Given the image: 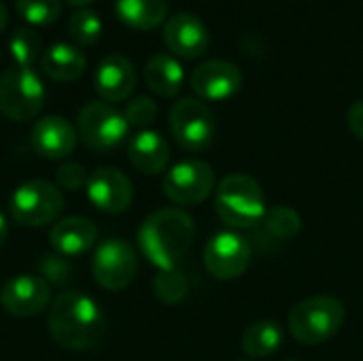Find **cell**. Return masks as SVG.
I'll use <instances>...</instances> for the list:
<instances>
[{
  "label": "cell",
  "instance_id": "obj_20",
  "mask_svg": "<svg viewBox=\"0 0 363 361\" xmlns=\"http://www.w3.org/2000/svg\"><path fill=\"white\" fill-rule=\"evenodd\" d=\"M40 68L43 72L60 83L77 81L85 70V55L77 45L68 43H53L43 55H40Z\"/></svg>",
  "mask_w": 363,
  "mask_h": 361
},
{
  "label": "cell",
  "instance_id": "obj_24",
  "mask_svg": "<svg viewBox=\"0 0 363 361\" xmlns=\"http://www.w3.org/2000/svg\"><path fill=\"white\" fill-rule=\"evenodd\" d=\"M283 328L274 321H255L242 332V351L251 360H264L274 355L283 345Z\"/></svg>",
  "mask_w": 363,
  "mask_h": 361
},
{
  "label": "cell",
  "instance_id": "obj_8",
  "mask_svg": "<svg viewBox=\"0 0 363 361\" xmlns=\"http://www.w3.org/2000/svg\"><path fill=\"white\" fill-rule=\"evenodd\" d=\"M77 130L89 149L111 151L125 140L130 126L123 113L113 109L108 102H89L79 111Z\"/></svg>",
  "mask_w": 363,
  "mask_h": 361
},
{
  "label": "cell",
  "instance_id": "obj_36",
  "mask_svg": "<svg viewBox=\"0 0 363 361\" xmlns=\"http://www.w3.org/2000/svg\"><path fill=\"white\" fill-rule=\"evenodd\" d=\"M0 57H2V51H0Z\"/></svg>",
  "mask_w": 363,
  "mask_h": 361
},
{
  "label": "cell",
  "instance_id": "obj_32",
  "mask_svg": "<svg viewBox=\"0 0 363 361\" xmlns=\"http://www.w3.org/2000/svg\"><path fill=\"white\" fill-rule=\"evenodd\" d=\"M347 123H349V130L363 143V98L351 104L347 113Z\"/></svg>",
  "mask_w": 363,
  "mask_h": 361
},
{
  "label": "cell",
  "instance_id": "obj_30",
  "mask_svg": "<svg viewBox=\"0 0 363 361\" xmlns=\"http://www.w3.org/2000/svg\"><path fill=\"white\" fill-rule=\"evenodd\" d=\"M38 266H40V272L45 274L43 279L47 283L64 287L66 283L72 281V268L68 266V262L62 255H45Z\"/></svg>",
  "mask_w": 363,
  "mask_h": 361
},
{
  "label": "cell",
  "instance_id": "obj_6",
  "mask_svg": "<svg viewBox=\"0 0 363 361\" xmlns=\"http://www.w3.org/2000/svg\"><path fill=\"white\" fill-rule=\"evenodd\" d=\"M64 209V196L57 185L34 179L21 183L11 196V217L26 228H43L55 223Z\"/></svg>",
  "mask_w": 363,
  "mask_h": 361
},
{
  "label": "cell",
  "instance_id": "obj_21",
  "mask_svg": "<svg viewBox=\"0 0 363 361\" xmlns=\"http://www.w3.org/2000/svg\"><path fill=\"white\" fill-rule=\"evenodd\" d=\"M183 79H185V72H183L181 62H177V57L168 53H155L153 57H149L145 66L147 85L151 87L153 94L162 98L177 96L183 87Z\"/></svg>",
  "mask_w": 363,
  "mask_h": 361
},
{
  "label": "cell",
  "instance_id": "obj_31",
  "mask_svg": "<svg viewBox=\"0 0 363 361\" xmlns=\"http://www.w3.org/2000/svg\"><path fill=\"white\" fill-rule=\"evenodd\" d=\"M57 177V183L62 189H68V191H77L81 189L83 185H87V174H85V168L77 162H66L57 168L55 172Z\"/></svg>",
  "mask_w": 363,
  "mask_h": 361
},
{
  "label": "cell",
  "instance_id": "obj_4",
  "mask_svg": "<svg viewBox=\"0 0 363 361\" xmlns=\"http://www.w3.org/2000/svg\"><path fill=\"white\" fill-rule=\"evenodd\" d=\"M345 306L332 296H313L298 302L287 317L291 336L302 345H323L345 326Z\"/></svg>",
  "mask_w": 363,
  "mask_h": 361
},
{
  "label": "cell",
  "instance_id": "obj_2",
  "mask_svg": "<svg viewBox=\"0 0 363 361\" xmlns=\"http://www.w3.org/2000/svg\"><path fill=\"white\" fill-rule=\"evenodd\" d=\"M194 238V219L177 206L151 213L138 230V247L143 255L160 270L177 268L191 249Z\"/></svg>",
  "mask_w": 363,
  "mask_h": 361
},
{
  "label": "cell",
  "instance_id": "obj_34",
  "mask_svg": "<svg viewBox=\"0 0 363 361\" xmlns=\"http://www.w3.org/2000/svg\"><path fill=\"white\" fill-rule=\"evenodd\" d=\"M6 23H9V11H6V4L0 0V32L6 28Z\"/></svg>",
  "mask_w": 363,
  "mask_h": 361
},
{
  "label": "cell",
  "instance_id": "obj_37",
  "mask_svg": "<svg viewBox=\"0 0 363 361\" xmlns=\"http://www.w3.org/2000/svg\"><path fill=\"white\" fill-rule=\"evenodd\" d=\"M242 361H247V360H242Z\"/></svg>",
  "mask_w": 363,
  "mask_h": 361
},
{
  "label": "cell",
  "instance_id": "obj_7",
  "mask_svg": "<svg viewBox=\"0 0 363 361\" xmlns=\"http://www.w3.org/2000/svg\"><path fill=\"white\" fill-rule=\"evenodd\" d=\"M170 130L181 149L198 153L215 138V117L202 100L181 98L170 109Z\"/></svg>",
  "mask_w": 363,
  "mask_h": 361
},
{
  "label": "cell",
  "instance_id": "obj_26",
  "mask_svg": "<svg viewBox=\"0 0 363 361\" xmlns=\"http://www.w3.org/2000/svg\"><path fill=\"white\" fill-rule=\"evenodd\" d=\"M68 34L77 45H96L102 36V19L94 9H79L68 19Z\"/></svg>",
  "mask_w": 363,
  "mask_h": 361
},
{
  "label": "cell",
  "instance_id": "obj_10",
  "mask_svg": "<svg viewBox=\"0 0 363 361\" xmlns=\"http://www.w3.org/2000/svg\"><path fill=\"white\" fill-rule=\"evenodd\" d=\"M253 260V245L238 232L215 234L204 249V268L219 281H234L247 272Z\"/></svg>",
  "mask_w": 363,
  "mask_h": 361
},
{
  "label": "cell",
  "instance_id": "obj_3",
  "mask_svg": "<svg viewBox=\"0 0 363 361\" xmlns=\"http://www.w3.org/2000/svg\"><path fill=\"white\" fill-rule=\"evenodd\" d=\"M215 211L234 230H255L266 217V196L262 185L245 174H228L215 189Z\"/></svg>",
  "mask_w": 363,
  "mask_h": 361
},
{
  "label": "cell",
  "instance_id": "obj_16",
  "mask_svg": "<svg viewBox=\"0 0 363 361\" xmlns=\"http://www.w3.org/2000/svg\"><path fill=\"white\" fill-rule=\"evenodd\" d=\"M79 132L60 115H49L32 126V149L47 160H64L77 149Z\"/></svg>",
  "mask_w": 363,
  "mask_h": 361
},
{
  "label": "cell",
  "instance_id": "obj_28",
  "mask_svg": "<svg viewBox=\"0 0 363 361\" xmlns=\"http://www.w3.org/2000/svg\"><path fill=\"white\" fill-rule=\"evenodd\" d=\"M19 17L30 26H49L62 15V0H15Z\"/></svg>",
  "mask_w": 363,
  "mask_h": 361
},
{
  "label": "cell",
  "instance_id": "obj_33",
  "mask_svg": "<svg viewBox=\"0 0 363 361\" xmlns=\"http://www.w3.org/2000/svg\"><path fill=\"white\" fill-rule=\"evenodd\" d=\"M6 236H9V221H6V217L0 213V247L4 245Z\"/></svg>",
  "mask_w": 363,
  "mask_h": 361
},
{
  "label": "cell",
  "instance_id": "obj_23",
  "mask_svg": "<svg viewBox=\"0 0 363 361\" xmlns=\"http://www.w3.org/2000/svg\"><path fill=\"white\" fill-rule=\"evenodd\" d=\"M302 219L291 206H274L266 211L262 223L253 230V238L266 236V243H287L300 234Z\"/></svg>",
  "mask_w": 363,
  "mask_h": 361
},
{
  "label": "cell",
  "instance_id": "obj_15",
  "mask_svg": "<svg viewBox=\"0 0 363 361\" xmlns=\"http://www.w3.org/2000/svg\"><path fill=\"white\" fill-rule=\"evenodd\" d=\"M164 43L179 57H198L208 49L211 34L206 23L198 15L181 11L166 21Z\"/></svg>",
  "mask_w": 363,
  "mask_h": 361
},
{
  "label": "cell",
  "instance_id": "obj_12",
  "mask_svg": "<svg viewBox=\"0 0 363 361\" xmlns=\"http://www.w3.org/2000/svg\"><path fill=\"white\" fill-rule=\"evenodd\" d=\"M51 300V287L43 277L17 274L2 285L0 304L2 309L19 319L40 315Z\"/></svg>",
  "mask_w": 363,
  "mask_h": 361
},
{
  "label": "cell",
  "instance_id": "obj_22",
  "mask_svg": "<svg viewBox=\"0 0 363 361\" xmlns=\"http://www.w3.org/2000/svg\"><path fill=\"white\" fill-rule=\"evenodd\" d=\"M117 17L136 30H153L168 15V0H115Z\"/></svg>",
  "mask_w": 363,
  "mask_h": 361
},
{
  "label": "cell",
  "instance_id": "obj_29",
  "mask_svg": "<svg viewBox=\"0 0 363 361\" xmlns=\"http://www.w3.org/2000/svg\"><path fill=\"white\" fill-rule=\"evenodd\" d=\"M123 117L128 121V126H134V128H147L155 121L157 117V104L147 98V96H138L134 98L125 111H123Z\"/></svg>",
  "mask_w": 363,
  "mask_h": 361
},
{
  "label": "cell",
  "instance_id": "obj_17",
  "mask_svg": "<svg viewBox=\"0 0 363 361\" xmlns=\"http://www.w3.org/2000/svg\"><path fill=\"white\" fill-rule=\"evenodd\" d=\"M94 87L106 102H121L130 98L136 87V70L132 62L119 53L106 55L96 68Z\"/></svg>",
  "mask_w": 363,
  "mask_h": 361
},
{
  "label": "cell",
  "instance_id": "obj_11",
  "mask_svg": "<svg viewBox=\"0 0 363 361\" xmlns=\"http://www.w3.org/2000/svg\"><path fill=\"white\" fill-rule=\"evenodd\" d=\"M91 270L100 287L108 291H121L130 287V283L134 281L138 270V260L134 249L125 240L108 238L96 249Z\"/></svg>",
  "mask_w": 363,
  "mask_h": 361
},
{
  "label": "cell",
  "instance_id": "obj_9",
  "mask_svg": "<svg viewBox=\"0 0 363 361\" xmlns=\"http://www.w3.org/2000/svg\"><path fill=\"white\" fill-rule=\"evenodd\" d=\"M162 187L177 206H194L215 191V170L202 160H185L166 172Z\"/></svg>",
  "mask_w": 363,
  "mask_h": 361
},
{
  "label": "cell",
  "instance_id": "obj_13",
  "mask_svg": "<svg viewBox=\"0 0 363 361\" xmlns=\"http://www.w3.org/2000/svg\"><path fill=\"white\" fill-rule=\"evenodd\" d=\"M191 87L200 98L221 102L240 91L242 70L228 60H208L194 68Z\"/></svg>",
  "mask_w": 363,
  "mask_h": 361
},
{
  "label": "cell",
  "instance_id": "obj_27",
  "mask_svg": "<svg viewBox=\"0 0 363 361\" xmlns=\"http://www.w3.org/2000/svg\"><path fill=\"white\" fill-rule=\"evenodd\" d=\"M153 291L157 300H162L164 304H179L189 294V281L179 268L160 270V274L153 281Z\"/></svg>",
  "mask_w": 363,
  "mask_h": 361
},
{
  "label": "cell",
  "instance_id": "obj_25",
  "mask_svg": "<svg viewBox=\"0 0 363 361\" xmlns=\"http://www.w3.org/2000/svg\"><path fill=\"white\" fill-rule=\"evenodd\" d=\"M9 51H11V57L15 60V64L19 68H32V64L40 57L43 40H40L38 32H34L28 26H21V28H15L11 32Z\"/></svg>",
  "mask_w": 363,
  "mask_h": 361
},
{
  "label": "cell",
  "instance_id": "obj_1",
  "mask_svg": "<svg viewBox=\"0 0 363 361\" xmlns=\"http://www.w3.org/2000/svg\"><path fill=\"white\" fill-rule=\"evenodd\" d=\"M106 332V319L100 304L79 291H62L49 309V334L70 351L96 347Z\"/></svg>",
  "mask_w": 363,
  "mask_h": 361
},
{
  "label": "cell",
  "instance_id": "obj_35",
  "mask_svg": "<svg viewBox=\"0 0 363 361\" xmlns=\"http://www.w3.org/2000/svg\"><path fill=\"white\" fill-rule=\"evenodd\" d=\"M68 4H72V6H83V4H87V2H91V0H66Z\"/></svg>",
  "mask_w": 363,
  "mask_h": 361
},
{
  "label": "cell",
  "instance_id": "obj_19",
  "mask_svg": "<svg viewBox=\"0 0 363 361\" xmlns=\"http://www.w3.org/2000/svg\"><path fill=\"white\" fill-rule=\"evenodd\" d=\"M130 164L143 174H160L170 162V147L160 132L140 130L128 143Z\"/></svg>",
  "mask_w": 363,
  "mask_h": 361
},
{
  "label": "cell",
  "instance_id": "obj_5",
  "mask_svg": "<svg viewBox=\"0 0 363 361\" xmlns=\"http://www.w3.org/2000/svg\"><path fill=\"white\" fill-rule=\"evenodd\" d=\"M47 100L45 85L34 68H9L0 74V113L13 121L34 119Z\"/></svg>",
  "mask_w": 363,
  "mask_h": 361
},
{
  "label": "cell",
  "instance_id": "obj_14",
  "mask_svg": "<svg viewBox=\"0 0 363 361\" xmlns=\"http://www.w3.org/2000/svg\"><path fill=\"white\" fill-rule=\"evenodd\" d=\"M87 198L89 202L102 211V213H123L128 211V206L132 204L134 198V189L130 179L111 166H102L96 168L89 177H87Z\"/></svg>",
  "mask_w": 363,
  "mask_h": 361
},
{
  "label": "cell",
  "instance_id": "obj_18",
  "mask_svg": "<svg viewBox=\"0 0 363 361\" xmlns=\"http://www.w3.org/2000/svg\"><path fill=\"white\" fill-rule=\"evenodd\" d=\"M49 240L57 255L77 257L87 253L96 245L98 230L87 217H66L53 223Z\"/></svg>",
  "mask_w": 363,
  "mask_h": 361
}]
</instances>
